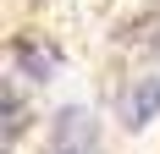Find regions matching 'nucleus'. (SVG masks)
I'll use <instances>...</instances> for the list:
<instances>
[{"instance_id": "f257e3e1", "label": "nucleus", "mask_w": 160, "mask_h": 154, "mask_svg": "<svg viewBox=\"0 0 160 154\" xmlns=\"http://www.w3.org/2000/svg\"><path fill=\"white\" fill-rule=\"evenodd\" d=\"M122 116H127V127H149L160 116V77H138L132 83V94L122 99Z\"/></svg>"}, {"instance_id": "f03ea898", "label": "nucleus", "mask_w": 160, "mask_h": 154, "mask_svg": "<svg viewBox=\"0 0 160 154\" xmlns=\"http://www.w3.org/2000/svg\"><path fill=\"white\" fill-rule=\"evenodd\" d=\"M50 138H55V149H72V143H94V116L88 110H61L55 116V127H50Z\"/></svg>"}, {"instance_id": "7ed1b4c3", "label": "nucleus", "mask_w": 160, "mask_h": 154, "mask_svg": "<svg viewBox=\"0 0 160 154\" xmlns=\"http://www.w3.org/2000/svg\"><path fill=\"white\" fill-rule=\"evenodd\" d=\"M11 50H17V66H22L33 83H50V77H55V66H61V61H55V50H39V44H28V39H17Z\"/></svg>"}]
</instances>
